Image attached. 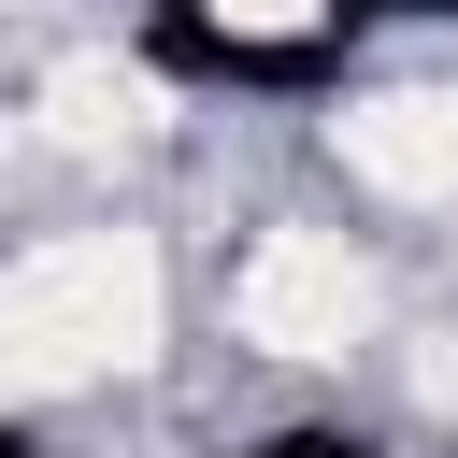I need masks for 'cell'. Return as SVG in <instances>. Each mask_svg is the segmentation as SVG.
Here are the masks:
<instances>
[{
	"label": "cell",
	"mask_w": 458,
	"mask_h": 458,
	"mask_svg": "<svg viewBox=\"0 0 458 458\" xmlns=\"http://www.w3.org/2000/svg\"><path fill=\"white\" fill-rule=\"evenodd\" d=\"M344 172L401 215H458V86H386V100H344Z\"/></svg>",
	"instance_id": "3"
},
{
	"label": "cell",
	"mask_w": 458,
	"mask_h": 458,
	"mask_svg": "<svg viewBox=\"0 0 458 458\" xmlns=\"http://www.w3.org/2000/svg\"><path fill=\"white\" fill-rule=\"evenodd\" d=\"M229 315H243L258 358H344L372 329V272H358L344 229H258L243 272H229Z\"/></svg>",
	"instance_id": "2"
},
{
	"label": "cell",
	"mask_w": 458,
	"mask_h": 458,
	"mask_svg": "<svg viewBox=\"0 0 458 458\" xmlns=\"http://www.w3.org/2000/svg\"><path fill=\"white\" fill-rule=\"evenodd\" d=\"M43 114H57L72 143H129V129H157V72H143V57H57Z\"/></svg>",
	"instance_id": "4"
},
{
	"label": "cell",
	"mask_w": 458,
	"mask_h": 458,
	"mask_svg": "<svg viewBox=\"0 0 458 458\" xmlns=\"http://www.w3.org/2000/svg\"><path fill=\"white\" fill-rule=\"evenodd\" d=\"M172 286H157V243L143 229H57L0 272V401H57V386H100L157 344Z\"/></svg>",
	"instance_id": "1"
}]
</instances>
